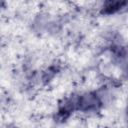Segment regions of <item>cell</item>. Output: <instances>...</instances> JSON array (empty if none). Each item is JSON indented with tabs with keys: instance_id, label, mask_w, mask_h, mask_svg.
Returning <instances> with one entry per match:
<instances>
[{
	"instance_id": "1",
	"label": "cell",
	"mask_w": 128,
	"mask_h": 128,
	"mask_svg": "<svg viewBox=\"0 0 128 128\" xmlns=\"http://www.w3.org/2000/svg\"><path fill=\"white\" fill-rule=\"evenodd\" d=\"M123 0H107L105 9L110 10V12H114L121 6V2Z\"/></svg>"
}]
</instances>
